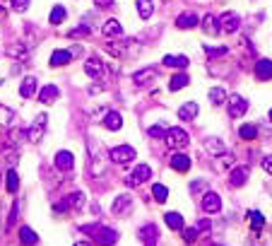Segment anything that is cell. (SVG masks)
Instances as JSON below:
<instances>
[{"label":"cell","instance_id":"obj_5","mask_svg":"<svg viewBox=\"0 0 272 246\" xmlns=\"http://www.w3.org/2000/svg\"><path fill=\"white\" fill-rule=\"evenodd\" d=\"M227 109L231 118H241L243 113L248 111V101L243 99V97H239V94H231L227 99Z\"/></svg>","mask_w":272,"mask_h":246},{"label":"cell","instance_id":"obj_45","mask_svg":"<svg viewBox=\"0 0 272 246\" xmlns=\"http://www.w3.org/2000/svg\"><path fill=\"white\" fill-rule=\"evenodd\" d=\"M94 5H97V8H104V10H106V8H113V0H94Z\"/></svg>","mask_w":272,"mask_h":246},{"label":"cell","instance_id":"obj_50","mask_svg":"<svg viewBox=\"0 0 272 246\" xmlns=\"http://www.w3.org/2000/svg\"><path fill=\"white\" fill-rule=\"evenodd\" d=\"M0 12H3V10H0Z\"/></svg>","mask_w":272,"mask_h":246},{"label":"cell","instance_id":"obj_9","mask_svg":"<svg viewBox=\"0 0 272 246\" xmlns=\"http://www.w3.org/2000/svg\"><path fill=\"white\" fill-rule=\"evenodd\" d=\"M202 210L205 213H219L222 210V198H219V193H215V191H207L205 196H202Z\"/></svg>","mask_w":272,"mask_h":246},{"label":"cell","instance_id":"obj_29","mask_svg":"<svg viewBox=\"0 0 272 246\" xmlns=\"http://www.w3.org/2000/svg\"><path fill=\"white\" fill-rule=\"evenodd\" d=\"M188 82H190V78H188L185 73H178V75H174V78H171V85H169V90H171V92H178V90H183V87H188Z\"/></svg>","mask_w":272,"mask_h":246},{"label":"cell","instance_id":"obj_16","mask_svg":"<svg viewBox=\"0 0 272 246\" xmlns=\"http://www.w3.org/2000/svg\"><path fill=\"white\" fill-rule=\"evenodd\" d=\"M176 27H178V29H193V27H197V15H193V12L178 15V17H176Z\"/></svg>","mask_w":272,"mask_h":246},{"label":"cell","instance_id":"obj_20","mask_svg":"<svg viewBox=\"0 0 272 246\" xmlns=\"http://www.w3.org/2000/svg\"><path fill=\"white\" fill-rule=\"evenodd\" d=\"M171 169L174 171H188L190 169V157H185V155H181V152H176L174 157H171Z\"/></svg>","mask_w":272,"mask_h":246},{"label":"cell","instance_id":"obj_13","mask_svg":"<svg viewBox=\"0 0 272 246\" xmlns=\"http://www.w3.org/2000/svg\"><path fill=\"white\" fill-rule=\"evenodd\" d=\"M255 78L258 80H272V60L270 58H260L258 63H255Z\"/></svg>","mask_w":272,"mask_h":246},{"label":"cell","instance_id":"obj_1","mask_svg":"<svg viewBox=\"0 0 272 246\" xmlns=\"http://www.w3.org/2000/svg\"><path fill=\"white\" fill-rule=\"evenodd\" d=\"M82 232L92 236V239H94V244H99V246H113L116 241H118V232H116V229L104 227V224H99V222L85 224V227H82Z\"/></svg>","mask_w":272,"mask_h":246},{"label":"cell","instance_id":"obj_32","mask_svg":"<svg viewBox=\"0 0 272 246\" xmlns=\"http://www.w3.org/2000/svg\"><path fill=\"white\" fill-rule=\"evenodd\" d=\"M5 181H8V191H10V193H17V191H20V176H17L15 169H10V171L5 174Z\"/></svg>","mask_w":272,"mask_h":246},{"label":"cell","instance_id":"obj_44","mask_svg":"<svg viewBox=\"0 0 272 246\" xmlns=\"http://www.w3.org/2000/svg\"><path fill=\"white\" fill-rule=\"evenodd\" d=\"M262 169H265L267 174H272V155H267L265 159H262Z\"/></svg>","mask_w":272,"mask_h":246},{"label":"cell","instance_id":"obj_2","mask_svg":"<svg viewBox=\"0 0 272 246\" xmlns=\"http://www.w3.org/2000/svg\"><path fill=\"white\" fill-rule=\"evenodd\" d=\"M164 143H166L169 147H174V150H183V147L190 143V138H188V133H185L183 128L174 126V128H169V131H166V135H164Z\"/></svg>","mask_w":272,"mask_h":246},{"label":"cell","instance_id":"obj_36","mask_svg":"<svg viewBox=\"0 0 272 246\" xmlns=\"http://www.w3.org/2000/svg\"><path fill=\"white\" fill-rule=\"evenodd\" d=\"M67 203H70V208H75V210H82L85 208V193H73L70 198H67Z\"/></svg>","mask_w":272,"mask_h":246},{"label":"cell","instance_id":"obj_46","mask_svg":"<svg viewBox=\"0 0 272 246\" xmlns=\"http://www.w3.org/2000/svg\"><path fill=\"white\" fill-rule=\"evenodd\" d=\"M75 246H92V244H89V241H77Z\"/></svg>","mask_w":272,"mask_h":246},{"label":"cell","instance_id":"obj_7","mask_svg":"<svg viewBox=\"0 0 272 246\" xmlns=\"http://www.w3.org/2000/svg\"><path fill=\"white\" fill-rule=\"evenodd\" d=\"M152 176V169L147 167V164H138V167L132 169V174L128 176V186H140L145 181H150Z\"/></svg>","mask_w":272,"mask_h":246},{"label":"cell","instance_id":"obj_41","mask_svg":"<svg viewBox=\"0 0 272 246\" xmlns=\"http://www.w3.org/2000/svg\"><path fill=\"white\" fill-rule=\"evenodd\" d=\"M20 46H22V44L10 46V51H8V53H10V56H20V58H24V56H27V48H20Z\"/></svg>","mask_w":272,"mask_h":246},{"label":"cell","instance_id":"obj_26","mask_svg":"<svg viewBox=\"0 0 272 246\" xmlns=\"http://www.w3.org/2000/svg\"><path fill=\"white\" fill-rule=\"evenodd\" d=\"M162 63L166 68H178V70H185V68H188V58H185V56H164Z\"/></svg>","mask_w":272,"mask_h":246},{"label":"cell","instance_id":"obj_37","mask_svg":"<svg viewBox=\"0 0 272 246\" xmlns=\"http://www.w3.org/2000/svg\"><path fill=\"white\" fill-rule=\"evenodd\" d=\"M181 232H183V241H185V244H193V241H195L197 236H200V232H197V227H183Z\"/></svg>","mask_w":272,"mask_h":246},{"label":"cell","instance_id":"obj_31","mask_svg":"<svg viewBox=\"0 0 272 246\" xmlns=\"http://www.w3.org/2000/svg\"><path fill=\"white\" fill-rule=\"evenodd\" d=\"M65 17H67L65 8H63V5H55L53 10H51V17H48V20H51V24H63L65 22Z\"/></svg>","mask_w":272,"mask_h":246},{"label":"cell","instance_id":"obj_48","mask_svg":"<svg viewBox=\"0 0 272 246\" xmlns=\"http://www.w3.org/2000/svg\"><path fill=\"white\" fill-rule=\"evenodd\" d=\"M0 181H3V174H0Z\"/></svg>","mask_w":272,"mask_h":246},{"label":"cell","instance_id":"obj_10","mask_svg":"<svg viewBox=\"0 0 272 246\" xmlns=\"http://www.w3.org/2000/svg\"><path fill=\"white\" fill-rule=\"evenodd\" d=\"M73 58H75L73 51H67V48H58V51L51 53V60H48V63H51V68H60V66H67Z\"/></svg>","mask_w":272,"mask_h":246},{"label":"cell","instance_id":"obj_34","mask_svg":"<svg viewBox=\"0 0 272 246\" xmlns=\"http://www.w3.org/2000/svg\"><path fill=\"white\" fill-rule=\"evenodd\" d=\"M210 99H212V104H227L229 97L222 87H212V90H210Z\"/></svg>","mask_w":272,"mask_h":246},{"label":"cell","instance_id":"obj_18","mask_svg":"<svg viewBox=\"0 0 272 246\" xmlns=\"http://www.w3.org/2000/svg\"><path fill=\"white\" fill-rule=\"evenodd\" d=\"M248 167H236L231 169V186H236V189H241L246 181H248Z\"/></svg>","mask_w":272,"mask_h":246},{"label":"cell","instance_id":"obj_24","mask_svg":"<svg viewBox=\"0 0 272 246\" xmlns=\"http://www.w3.org/2000/svg\"><path fill=\"white\" fill-rule=\"evenodd\" d=\"M135 8H138V15H140L142 20H150V17L154 15V3L152 0H138Z\"/></svg>","mask_w":272,"mask_h":246},{"label":"cell","instance_id":"obj_21","mask_svg":"<svg viewBox=\"0 0 272 246\" xmlns=\"http://www.w3.org/2000/svg\"><path fill=\"white\" fill-rule=\"evenodd\" d=\"M200 24H202V32L210 34V36H215V34L219 32V20L215 17V15H205Z\"/></svg>","mask_w":272,"mask_h":246},{"label":"cell","instance_id":"obj_40","mask_svg":"<svg viewBox=\"0 0 272 246\" xmlns=\"http://www.w3.org/2000/svg\"><path fill=\"white\" fill-rule=\"evenodd\" d=\"M29 3H32V0H10L12 10H17V12H24L29 8Z\"/></svg>","mask_w":272,"mask_h":246},{"label":"cell","instance_id":"obj_35","mask_svg":"<svg viewBox=\"0 0 272 246\" xmlns=\"http://www.w3.org/2000/svg\"><path fill=\"white\" fill-rule=\"evenodd\" d=\"M248 220H250V227H253V229H258V232H260L262 224H265V217H262L258 210H250V213H248Z\"/></svg>","mask_w":272,"mask_h":246},{"label":"cell","instance_id":"obj_30","mask_svg":"<svg viewBox=\"0 0 272 246\" xmlns=\"http://www.w3.org/2000/svg\"><path fill=\"white\" fill-rule=\"evenodd\" d=\"M239 135H241V140H255V138H258V128H255V123H246V126H241Z\"/></svg>","mask_w":272,"mask_h":246},{"label":"cell","instance_id":"obj_25","mask_svg":"<svg viewBox=\"0 0 272 246\" xmlns=\"http://www.w3.org/2000/svg\"><path fill=\"white\" fill-rule=\"evenodd\" d=\"M20 94H22L24 99H29L36 94V78H24L22 85H20Z\"/></svg>","mask_w":272,"mask_h":246},{"label":"cell","instance_id":"obj_11","mask_svg":"<svg viewBox=\"0 0 272 246\" xmlns=\"http://www.w3.org/2000/svg\"><path fill=\"white\" fill-rule=\"evenodd\" d=\"M73 167H75V157H73V152L60 150V152L55 155V169H60V171H70Z\"/></svg>","mask_w":272,"mask_h":246},{"label":"cell","instance_id":"obj_8","mask_svg":"<svg viewBox=\"0 0 272 246\" xmlns=\"http://www.w3.org/2000/svg\"><path fill=\"white\" fill-rule=\"evenodd\" d=\"M239 15L236 12H224L222 17H219V32L224 34H234L236 32V27H239Z\"/></svg>","mask_w":272,"mask_h":246},{"label":"cell","instance_id":"obj_15","mask_svg":"<svg viewBox=\"0 0 272 246\" xmlns=\"http://www.w3.org/2000/svg\"><path fill=\"white\" fill-rule=\"evenodd\" d=\"M197 116V104L195 101H185L178 106V118L181 121H190V118H195Z\"/></svg>","mask_w":272,"mask_h":246},{"label":"cell","instance_id":"obj_6","mask_svg":"<svg viewBox=\"0 0 272 246\" xmlns=\"http://www.w3.org/2000/svg\"><path fill=\"white\" fill-rule=\"evenodd\" d=\"M157 75H159V68H157V66H147V68H142V70H138V73L132 75V82H135V85H140V87H145V85H150Z\"/></svg>","mask_w":272,"mask_h":246},{"label":"cell","instance_id":"obj_4","mask_svg":"<svg viewBox=\"0 0 272 246\" xmlns=\"http://www.w3.org/2000/svg\"><path fill=\"white\" fill-rule=\"evenodd\" d=\"M46 121H48V116H46V113H39V116L34 118L32 128L27 131V140H29V143H39V140L44 138V133H46Z\"/></svg>","mask_w":272,"mask_h":246},{"label":"cell","instance_id":"obj_14","mask_svg":"<svg viewBox=\"0 0 272 246\" xmlns=\"http://www.w3.org/2000/svg\"><path fill=\"white\" fill-rule=\"evenodd\" d=\"M58 97H60V90H58L55 85H44L41 92H39V101H41V104H51V101H55Z\"/></svg>","mask_w":272,"mask_h":246},{"label":"cell","instance_id":"obj_23","mask_svg":"<svg viewBox=\"0 0 272 246\" xmlns=\"http://www.w3.org/2000/svg\"><path fill=\"white\" fill-rule=\"evenodd\" d=\"M164 220H166V224H169V229H174V232H178V229H183L185 227L183 215L181 213H166L164 215Z\"/></svg>","mask_w":272,"mask_h":246},{"label":"cell","instance_id":"obj_12","mask_svg":"<svg viewBox=\"0 0 272 246\" xmlns=\"http://www.w3.org/2000/svg\"><path fill=\"white\" fill-rule=\"evenodd\" d=\"M138 239H142V241H145V246L154 244V241L159 239V227H157V224H145L140 232H138Z\"/></svg>","mask_w":272,"mask_h":246},{"label":"cell","instance_id":"obj_38","mask_svg":"<svg viewBox=\"0 0 272 246\" xmlns=\"http://www.w3.org/2000/svg\"><path fill=\"white\" fill-rule=\"evenodd\" d=\"M207 150H210L212 155H222V152H224V145H222V140H210V143H207Z\"/></svg>","mask_w":272,"mask_h":246},{"label":"cell","instance_id":"obj_22","mask_svg":"<svg viewBox=\"0 0 272 246\" xmlns=\"http://www.w3.org/2000/svg\"><path fill=\"white\" fill-rule=\"evenodd\" d=\"M130 205H132L130 196H118L111 210H113V215H123V213H128V210H130Z\"/></svg>","mask_w":272,"mask_h":246},{"label":"cell","instance_id":"obj_19","mask_svg":"<svg viewBox=\"0 0 272 246\" xmlns=\"http://www.w3.org/2000/svg\"><path fill=\"white\" fill-rule=\"evenodd\" d=\"M104 126L109 128V131H120V126H123V116H120L118 111H106V116H104Z\"/></svg>","mask_w":272,"mask_h":246},{"label":"cell","instance_id":"obj_28","mask_svg":"<svg viewBox=\"0 0 272 246\" xmlns=\"http://www.w3.org/2000/svg\"><path fill=\"white\" fill-rule=\"evenodd\" d=\"M101 32H104V36H120L123 34V27H120L118 20H109V22L101 27Z\"/></svg>","mask_w":272,"mask_h":246},{"label":"cell","instance_id":"obj_43","mask_svg":"<svg viewBox=\"0 0 272 246\" xmlns=\"http://www.w3.org/2000/svg\"><path fill=\"white\" fill-rule=\"evenodd\" d=\"M15 220H17V203L12 205V210H10V217H8V227H12V224H15Z\"/></svg>","mask_w":272,"mask_h":246},{"label":"cell","instance_id":"obj_39","mask_svg":"<svg viewBox=\"0 0 272 246\" xmlns=\"http://www.w3.org/2000/svg\"><path fill=\"white\" fill-rule=\"evenodd\" d=\"M87 34H89V27H87V24H80V27L73 29L67 36H70V39H77V36H87Z\"/></svg>","mask_w":272,"mask_h":246},{"label":"cell","instance_id":"obj_47","mask_svg":"<svg viewBox=\"0 0 272 246\" xmlns=\"http://www.w3.org/2000/svg\"><path fill=\"white\" fill-rule=\"evenodd\" d=\"M270 121H272V109H270Z\"/></svg>","mask_w":272,"mask_h":246},{"label":"cell","instance_id":"obj_33","mask_svg":"<svg viewBox=\"0 0 272 246\" xmlns=\"http://www.w3.org/2000/svg\"><path fill=\"white\" fill-rule=\"evenodd\" d=\"M152 196H154V201L157 203H166V198H169V189H166L164 183H154Z\"/></svg>","mask_w":272,"mask_h":246},{"label":"cell","instance_id":"obj_3","mask_svg":"<svg viewBox=\"0 0 272 246\" xmlns=\"http://www.w3.org/2000/svg\"><path fill=\"white\" fill-rule=\"evenodd\" d=\"M109 157L113 164H128V162H132L135 159V147L130 145H116L109 150Z\"/></svg>","mask_w":272,"mask_h":246},{"label":"cell","instance_id":"obj_42","mask_svg":"<svg viewBox=\"0 0 272 246\" xmlns=\"http://www.w3.org/2000/svg\"><path fill=\"white\" fill-rule=\"evenodd\" d=\"M150 135H152V138H164V135H166V128H164V126H152V128H150Z\"/></svg>","mask_w":272,"mask_h":246},{"label":"cell","instance_id":"obj_27","mask_svg":"<svg viewBox=\"0 0 272 246\" xmlns=\"http://www.w3.org/2000/svg\"><path fill=\"white\" fill-rule=\"evenodd\" d=\"M20 239H22L24 246H34L36 241H39V234L34 232L32 227H22V229H20Z\"/></svg>","mask_w":272,"mask_h":246},{"label":"cell","instance_id":"obj_17","mask_svg":"<svg viewBox=\"0 0 272 246\" xmlns=\"http://www.w3.org/2000/svg\"><path fill=\"white\" fill-rule=\"evenodd\" d=\"M85 73H87L89 78H101L104 75V63L99 58H89L87 63H85Z\"/></svg>","mask_w":272,"mask_h":246},{"label":"cell","instance_id":"obj_49","mask_svg":"<svg viewBox=\"0 0 272 246\" xmlns=\"http://www.w3.org/2000/svg\"><path fill=\"white\" fill-rule=\"evenodd\" d=\"M150 246H154V244H150Z\"/></svg>","mask_w":272,"mask_h":246}]
</instances>
